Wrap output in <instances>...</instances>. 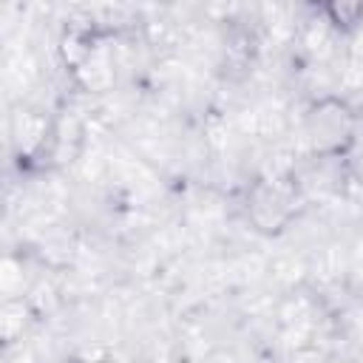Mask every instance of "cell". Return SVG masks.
Segmentation results:
<instances>
[{
    "instance_id": "6da1fadb",
    "label": "cell",
    "mask_w": 363,
    "mask_h": 363,
    "mask_svg": "<svg viewBox=\"0 0 363 363\" xmlns=\"http://www.w3.org/2000/svg\"><path fill=\"white\" fill-rule=\"evenodd\" d=\"M352 113L343 102L337 99H323L318 102L309 116H306V130H309V139L315 142V147L326 150V153H335V150H343L349 142H352Z\"/></svg>"
}]
</instances>
